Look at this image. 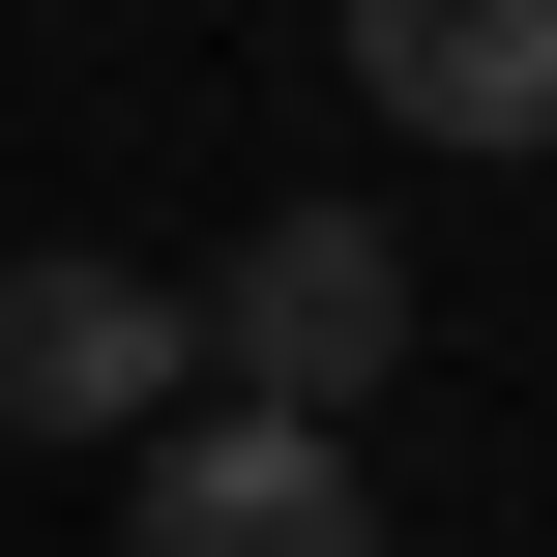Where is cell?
I'll list each match as a JSON object with an SVG mask.
<instances>
[{"label":"cell","mask_w":557,"mask_h":557,"mask_svg":"<svg viewBox=\"0 0 557 557\" xmlns=\"http://www.w3.org/2000/svg\"><path fill=\"white\" fill-rule=\"evenodd\" d=\"M176 382H206V294L176 264H88V235L0 264V441H147Z\"/></svg>","instance_id":"cell-2"},{"label":"cell","mask_w":557,"mask_h":557,"mask_svg":"<svg viewBox=\"0 0 557 557\" xmlns=\"http://www.w3.org/2000/svg\"><path fill=\"white\" fill-rule=\"evenodd\" d=\"M382 352H411V235H382L352 176H323V206H264V235L206 264V382H235V411H323V441H352V411H382Z\"/></svg>","instance_id":"cell-1"},{"label":"cell","mask_w":557,"mask_h":557,"mask_svg":"<svg viewBox=\"0 0 557 557\" xmlns=\"http://www.w3.org/2000/svg\"><path fill=\"white\" fill-rule=\"evenodd\" d=\"M117 557H382V470H352L323 411H147Z\"/></svg>","instance_id":"cell-3"},{"label":"cell","mask_w":557,"mask_h":557,"mask_svg":"<svg viewBox=\"0 0 557 557\" xmlns=\"http://www.w3.org/2000/svg\"><path fill=\"white\" fill-rule=\"evenodd\" d=\"M352 88L411 147H557V0H352Z\"/></svg>","instance_id":"cell-4"}]
</instances>
